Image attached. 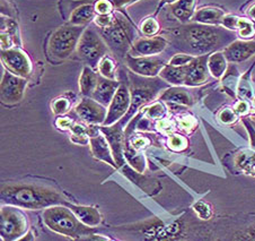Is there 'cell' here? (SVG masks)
<instances>
[{"mask_svg":"<svg viewBox=\"0 0 255 241\" xmlns=\"http://www.w3.org/2000/svg\"><path fill=\"white\" fill-rule=\"evenodd\" d=\"M207 61L208 56L205 54V56L194 58V60L189 63L184 85L198 86L207 82L208 75H209Z\"/></svg>","mask_w":255,"mask_h":241,"instance_id":"2e32d148","label":"cell"},{"mask_svg":"<svg viewBox=\"0 0 255 241\" xmlns=\"http://www.w3.org/2000/svg\"><path fill=\"white\" fill-rule=\"evenodd\" d=\"M1 61L8 71L27 78L32 73V62L26 53L19 49L1 50Z\"/></svg>","mask_w":255,"mask_h":241,"instance_id":"8fae6325","label":"cell"},{"mask_svg":"<svg viewBox=\"0 0 255 241\" xmlns=\"http://www.w3.org/2000/svg\"><path fill=\"white\" fill-rule=\"evenodd\" d=\"M227 59L223 52H215L208 57V69L215 78H220L227 69Z\"/></svg>","mask_w":255,"mask_h":241,"instance_id":"484cf974","label":"cell"},{"mask_svg":"<svg viewBox=\"0 0 255 241\" xmlns=\"http://www.w3.org/2000/svg\"><path fill=\"white\" fill-rule=\"evenodd\" d=\"M194 210L197 211L198 214L202 219H208L210 217V209L208 207V205L205 204V203H198V204L195 205Z\"/></svg>","mask_w":255,"mask_h":241,"instance_id":"b9f144b4","label":"cell"},{"mask_svg":"<svg viewBox=\"0 0 255 241\" xmlns=\"http://www.w3.org/2000/svg\"><path fill=\"white\" fill-rule=\"evenodd\" d=\"M113 18H114V15H112V14H110V15H99V16H96V17H95V24L100 28H105L113 22Z\"/></svg>","mask_w":255,"mask_h":241,"instance_id":"ab89813d","label":"cell"},{"mask_svg":"<svg viewBox=\"0 0 255 241\" xmlns=\"http://www.w3.org/2000/svg\"><path fill=\"white\" fill-rule=\"evenodd\" d=\"M176 1H178V0H160V2H159V6H158V9H157V12L159 11V9L163 6H165V5H167V3H171V5H173V3H175Z\"/></svg>","mask_w":255,"mask_h":241,"instance_id":"c3c4849f","label":"cell"},{"mask_svg":"<svg viewBox=\"0 0 255 241\" xmlns=\"http://www.w3.org/2000/svg\"><path fill=\"white\" fill-rule=\"evenodd\" d=\"M253 103H254V105H255V98H254V100H253Z\"/></svg>","mask_w":255,"mask_h":241,"instance_id":"f907efd6","label":"cell"},{"mask_svg":"<svg viewBox=\"0 0 255 241\" xmlns=\"http://www.w3.org/2000/svg\"><path fill=\"white\" fill-rule=\"evenodd\" d=\"M224 16V11L222 9H219V8L206 7L195 11L192 19L200 24L217 25L222 24Z\"/></svg>","mask_w":255,"mask_h":241,"instance_id":"cb8c5ba5","label":"cell"},{"mask_svg":"<svg viewBox=\"0 0 255 241\" xmlns=\"http://www.w3.org/2000/svg\"><path fill=\"white\" fill-rule=\"evenodd\" d=\"M126 62L133 73L144 76V77H154L156 75H159L160 70L166 66L163 59L156 56L134 57L128 54Z\"/></svg>","mask_w":255,"mask_h":241,"instance_id":"7c38bea8","label":"cell"},{"mask_svg":"<svg viewBox=\"0 0 255 241\" xmlns=\"http://www.w3.org/2000/svg\"><path fill=\"white\" fill-rule=\"evenodd\" d=\"M106 43L102 35L92 27L85 28L76 52L78 57L92 68L99 66L101 59L106 56Z\"/></svg>","mask_w":255,"mask_h":241,"instance_id":"8992f818","label":"cell"},{"mask_svg":"<svg viewBox=\"0 0 255 241\" xmlns=\"http://www.w3.org/2000/svg\"><path fill=\"white\" fill-rule=\"evenodd\" d=\"M237 164L246 173L255 176V153H241L237 158Z\"/></svg>","mask_w":255,"mask_h":241,"instance_id":"f546056e","label":"cell"},{"mask_svg":"<svg viewBox=\"0 0 255 241\" xmlns=\"http://www.w3.org/2000/svg\"><path fill=\"white\" fill-rule=\"evenodd\" d=\"M69 109H70V102L68 99L59 98L52 102V111L54 112V115L57 116L65 115V113L69 111Z\"/></svg>","mask_w":255,"mask_h":241,"instance_id":"d6a6232c","label":"cell"},{"mask_svg":"<svg viewBox=\"0 0 255 241\" xmlns=\"http://www.w3.org/2000/svg\"><path fill=\"white\" fill-rule=\"evenodd\" d=\"M70 139L72 143L78 144V145H86L87 143H89V136L87 134H82V135L72 134Z\"/></svg>","mask_w":255,"mask_h":241,"instance_id":"ee69618b","label":"cell"},{"mask_svg":"<svg viewBox=\"0 0 255 241\" xmlns=\"http://www.w3.org/2000/svg\"><path fill=\"white\" fill-rule=\"evenodd\" d=\"M99 70L102 77L108 79H116V61L109 56H105L99 62Z\"/></svg>","mask_w":255,"mask_h":241,"instance_id":"f1b7e54d","label":"cell"},{"mask_svg":"<svg viewBox=\"0 0 255 241\" xmlns=\"http://www.w3.org/2000/svg\"><path fill=\"white\" fill-rule=\"evenodd\" d=\"M173 43L176 48L192 54H207L222 46L231 39L232 34L223 28H217L206 24H191L181 28L169 31Z\"/></svg>","mask_w":255,"mask_h":241,"instance_id":"7a4b0ae2","label":"cell"},{"mask_svg":"<svg viewBox=\"0 0 255 241\" xmlns=\"http://www.w3.org/2000/svg\"><path fill=\"white\" fill-rule=\"evenodd\" d=\"M123 126L119 122L111 126H102L101 132L103 133L104 136L108 139V142L111 146L113 158L116 160V163L120 168L126 163L125 158V139H123Z\"/></svg>","mask_w":255,"mask_h":241,"instance_id":"5bb4252c","label":"cell"},{"mask_svg":"<svg viewBox=\"0 0 255 241\" xmlns=\"http://www.w3.org/2000/svg\"><path fill=\"white\" fill-rule=\"evenodd\" d=\"M194 125H195V120L192 117H186V118H184V119L181 120V126L185 129L193 128Z\"/></svg>","mask_w":255,"mask_h":241,"instance_id":"7dc6e473","label":"cell"},{"mask_svg":"<svg viewBox=\"0 0 255 241\" xmlns=\"http://www.w3.org/2000/svg\"><path fill=\"white\" fill-rule=\"evenodd\" d=\"M237 29H239V33L242 37L244 39H249V37H252L254 35V25L251 20L246 19V18H241L239 20V26H237Z\"/></svg>","mask_w":255,"mask_h":241,"instance_id":"1f68e13d","label":"cell"},{"mask_svg":"<svg viewBox=\"0 0 255 241\" xmlns=\"http://www.w3.org/2000/svg\"><path fill=\"white\" fill-rule=\"evenodd\" d=\"M96 14L99 15H110L112 14L114 7L110 0H95L94 1Z\"/></svg>","mask_w":255,"mask_h":241,"instance_id":"836d02e7","label":"cell"},{"mask_svg":"<svg viewBox=\"0 0 255 241\" xmlns=\"http://www.w3.org/2000/svg\"><path fill=\"white\" fill-rule=\"evenodd\" d=\"M244 125L246 127V129H248V132L250 134V138H251V146H252V149L255 150V130L252 126H251L250 121H248L246 119H243Z\"/></svg>","mask_w":255,"mask_h":241,"instance_id":"bcb514c9","label":"cell"},{"mask_svg":"<svg viewBox=\"0 0 255 241\" xmlns=\"http://www.w3.org/2000/svg\"><path fill=\"white\" fill-rule=\"evenodd\" d=\"M234 111H235L237 115H246L250 111V105L246 101H240L237 102L235 108H234Z\"/></svg>","mask_w":255,"mask_h":241,"instance_id":"7bdbcfd3","label":"cell"},{"mask_svg":"<svg viewBox=\"0 0 255 241\" xmlns=\"http://www.w3.org/2000/svg\"><path fill=\"white\" fill-rule=\"evenodd\" d=\"M159 99L163 101H167V102H175L183 105L192 104V100H191L189 93L180 87L168 88V90L165 91L163 94L159 96Z\"/></svg>","mask_w":255,"mask_h":241,"instance_id":"4316f807","label":"cell"},{"mask_svg":"<svg viewBox=\"0 0 255 241\" xmlns=\"http://www.w3.org/2000/svg\"><path fill=\"white\" fill-rule=\"evenodd\" d=\"M119 86H120V82H117L116 79L104 78L101 76L96 90L92 95V99L103 104L104 107H109L112 102L114 95H116Z\"/></svg>","mask_w":255,"mask_h":241,"instance_id":"d6986e66","label":"cell"},{"mask_svg":"<svg viewBox=\"0 0 255 241\" xmlns=\"http://www.w3.org/2000/svg\"><path fill=\"white\" fill-rule=\"evenodd\" d=\"M0 217V235L3 240H17L26 234L27 218L20 207L2 206Z\"/></svg>","mask_w":255,"mask_h":241,"instance_id":"ba28073f","label":"cell"},{"mask_svg":"<svg viewBox=\"0 0 255 241\" xmlns=\"http://www.w3.org/2000/svg\"><path fill=\"white\" fill-rule=\"evenodd\" d=\"M195 0H178L175 3H173L171 9L173 15L181 20V22H188L194 15Z\"/></svg>","mask_w":255,"mask_h":241,"instance_id":"d4e9b609","label":"cell"},{"mask_svg":"<svg viewBox=\"0 0 255 241\" xmlns=\"http://www.w3.org/2000/svg\"><path fill=\"white\" fill-rule=\"evenodd\" d=\"M26 79L19 76L11 74L10 71H5L0 86V98L1 102L6 105H14L23 100Z\"/></svg>","mask_w":255,"mask_h":241,"instance_id":"30bf717a","label":"cell"},{"mask_svg":"<svg viewBox=\"0 0 255 241\" xmlns=\"http://www.w3.org/2000/svg\"><path fill=\"white\" fill-rule=\"evenodd\" d=\"M131 105V91L128 87L127 83L121 82L118 91L114 95L111 104L109 105L108 115L103 126H111L117 124L129 111Z\"/></svg>","mask_w":255,"mask_h":241,"instance_id":"9c48e42d","label":"cell"},{"mask_svg":"<svg viewBox=\"0 0 255 241\" xmlns=\"http://www.w3.org/2000/svg\"><path fill=\"white\" fill-rule=\"evenodd\" d=\"M85 26H76L68 23L59 27L51 35L48 43L50 56L56 60H65L77 49Z\"/></svg>","mask_w":255,"mask_h":241,"instance_id":"5b68a950","label":"cell"},{"mask_svg":"<svg viewBox=\"0 0 255 241\" xmlns=\"http://www.w3.org/2000/svg\"><path fill=\"white\" fill-rule=\"evenodd\" d=\"M166 115V109L161 103H156L147 109V116L152 119H160Z\"/></svg>","mask_w":255,"mask_h":241,"instance_id":"e575fe53","label":"cell"},{"mask_svg":"<svg viewBox=\"0 0 255 241\" xmlns=\"http://www.w3.org/2000/svg\"><path fill=\"white\" fill-rule=\"evenodd\" d=\"M186 71H188V65L185 66H172L166 65L160 70L159 76L165 82L173 85H183L185 83Z\"/></svg>","mask_w":255,"mask_h":241,"instance_id":"603a6c76","label":"cell"},{"mask_svg":"<svg viewBox=\"0 0 255 241\" xmlns=\"http://www.w3.org/2000/svg\"><path fill=\"white\" fill-rule=\"evenodd\" d=\"M101 35L116 56L126 58L132 48L137 33L125 17L114 15L113 22L108 27L101 28Z\"/></svg>","mask_w":255,"mask_h":241,"instance_id":"277c9868","label":"cell"},{"mask_svg":"<svg viewBox=\"0 0 255 241\" xmlns=\"http://www.w3.org/2000/svg\"><path fill=\"white\" fill-rule=\"evenodd\" d=\"M239 20H240V17H237V16L227 15V16H224V18L222 20V25L226 28L237 29V26H239Z\"/></svg>","mask_w":255,"mask_h":241,"instance_id":"f35d334b","label":"cell"},{"mask_svg":"<svg viewBox=\"0 0 255 241\" xmlns=\"http://www.w3.org/2000/svg\"><path fill=\"white\" fill-rule=\"evenodd\" d=\"M43 221L50 230L71 239H87L93 234V228L84 224L65 204L45 209Z\"/></svg>","mask_w":255,"mask_h":241,"instance_id":"3957f363","label":"cell"},{"mask_svg":"<svg viewBox=\"0 0 255 241\" xmlns=\"http://www.w3.org/2000/svg\"><path fill=\"white\" fill-rule=\"evenodd\" d=\"M225 57L231 62H242L255 54V41H235L224 51Z\"/></svg>","mask_w":255,"mask_h":241,"instance_id":"e0dca14e","label":"cell"},{"mask_svg":"<svg viewBox=\"0 0 255 241\" xmlns=\"http://www.w3.org/2000/svg\"><path fill=\"white\" fill-rule=\"evenodd\" d=\"M61 194L49 186L34 183H11L1 186V203L25 210H42L63 204Z\"/></svg>","mask_w":255,"mask_h":241,"instance_id":"6da1fadb","label":"cell"},{"mask_svg":"<svg viewBox=\"0 0 255 241\" xmlns=\"http://www.w3.org/2000/svg\"><path fill=\"white\" fill-rule=\"evenodd\" d=\"M249 15L251 16V17L255 19V5H253L252 7L250 8V10H249Z\"/></svg>","mask_w":255,"mask_h":241,"instance_id":"681fc988","label":"cell"},{"mask_svg":"<svg viewBox=\"0 0 255 241\" xmlns=\"http://www.w3.org/2000/svg\"><path fill=\"white\" fill-rule=\"evenodd\" d=\"M239 94L241 98H244V99L252 98V94H253L252 88H251L250 84L244 79L241 80V84L239 86Z\"/></svg>","mask_w":255,"mask_h":241,"instance_id":"60d3db41","label":"cell"},{"mask_svg":"<svg viewBox=\"0 0 255 241\" xmlns=\"http://www.w3.org/2000/svg\"><path fill=\"white\" fill-rule=\"evenodd\" d=\"M125 158L137 172L143 173V171L146 170V159L142 154L138 153V151L134 147L125 146Z\"/></svg>","mask_w":255,"mask_h":241,"instance_id":"83f0119b","label":"cell"},{"mask_svg":"<svg viewBox=\"0 0 255 241\" xmlns=\"http://www.w3.org/2000/svg\"><path fill=\"white\" fill-rule=\"evenodd\" d=\"M166 46L167 40L163 36L146 37V39L135 40L129 54L134 57L156 56V54L163 52Z\"/></svg>","mask_w":255,"mask_h":241,"instance_id":"9a60e30c","label":"cell"},{"mask_svg":"<svg viewBox=\"0 0 255 241\" xmlns=\"http://www.w3.org/2000/svg\"><path fill=\"white\" fill-rule=\"evenodd\" d=\"M254 74H255V71H254Z\"/></svg>","mask_w":255,"mask_h":241,"instance_id":"816d5d0a","label":"cell"},{"mask_svg":"<svg viewBox=\"0 0 255 241\" xmlns=\"http://www.w3.org/2000/svg\"><path fill=\"white\" fill-rule=\"evenodd\" d=\"M186 144H188L186 139L180 135H175L168 139V146L173 151H183L186 147Z\"/></svg>","mask_w":255,"mask_h":241,"instance_id":"d590c367","label":"cell"},{"mask_svg":"<svg viewBox=\"0 0 255 241\" xmlns=\"http://www.w3.org/2000/svg\"><path fill=\"white\" fill-rule=\"evenodd\" d=\"M75 111L83 121L89 125L104 124L108 115V110L103 104H101L92 98H85L80 101L75 108Z\"/></svg>","mask_w":255,"mask_h":241,"instance_id":"4fadbf2b","label":"cell"},{"mask_svg":"<svg viewBox=\"0 0 255 241\" xmlns=\"http://www.w3.org/2000/svg\"><path fill=\"white\" fill-rule=\"evenodd\" d=\"M63 204L69 207L72 212L76 214V217H77L84 224H86L87 227L96 228L102 223V220L103 219H102L101 213L97 211V209H95V207L75 205L68 202H65Z\"/></svg>","mask_w":255,"mask_h":241,"instance_id":"44dd1931","label":"cell"},{"mask_svg":"<svg viewBox=\"0 0 255 241\" xmlns=\"http://www.w3.org/2000/svg\"><path fill=\"white\" fill-rule=\"evenodd\" d=\"M56 124L61 129H70L72 125H74V121L69 119V118H59Z\"/></svg>","mask_w":255,"mask_h":241,"instance_id":"f6af8a7d","label":"cell"},{"mask_svg":"<svg viewBox=\"0 0 255 241\" xmlns=\"http://www.w3.org/2000/svg\"><path fill=\"white\" fill-rule=\"evenodd\" d=\"M219 119L222 122L226 125H231L233 122H235L237 117H236V112L234 110L231 109H224L219 115Z\"/></svg>","mask_w":255,"mask_h":241,"instance_id":"74e56055","label":"cell"},{"mask_svg":"<svg viewBox=\"0 0 255 241\" xmlns=\"http://www.w3.org/2000/svg\"><path fill=\"white\" fill-rule=\"evenodd\" d=\"M194 60V57L191 56V54H176V56H174L171 60H169L168 65H172V66H185V65H189L191 61Z\"/></svg>","mask_w":255,"mask_h":241,"instance_id":"8d00e7d4","label":"cell"},{"mask_svg":"<svg viewBox=\"0 0 255 241\" xmlns=\"http://www.w3.org/2000/svg\"><path fill=\"white\" fill-rule=\"evenodd\" d=\"M159 28H160L159 24L154 17H147L141 23V26H140L142 34L146 35L147 37L155 36L157 33H158Z\"/></svg>","mask_w":255,"mask_h":241,"instance_id":"4dcf8cb0","label":"cell"},{"mask_svg":"<svg viewBox=\"0 0 255 241\" xmlns=\"http://www.w3.org/2000/svg\"><path fill=\"white\" fill-rule=\"evenodd\" d=\"M166 87V85L159 79H152V80H144L139 79L137 83H133L132 90H131V105L129 111L127 115L122 118L121 120L118 122L121 126H125L128 121L131 119L137 110L141 108L142 105L147 104L148 102L154 100L158 92L163 88Z\"/></svg>","mask_w":255,"mask_h":241,"instance_id":"52a82bcc","label":"cell"},{"mask_svg":"<svg viewBox=\"0 0 255 241\" xmlns=\"http://www.w3.org/2000/svg\"><path fill=\"white\" fill-rule=\"evenodd\" d=\"M89 145H91V150L93 156L95 159L102 161L112 166L113 168H119L118 164L116 163V160L113 158V153L111 150V146L108 142V139L102 134H99L97 136L89 138Z\"/></svg>","mask_w":255,"mask_h":241,"instance_id":"ac0fdd59","label":"cell"},{"mask_svg":"<svg viewBox=\"0 0 255 241\" xmlns=\"http://www.w3.org/2000/svg\"><path fill=\"white\" fill-rule=\"evenodd\" d=\"M95 6L92 0H84V1L77 2V7L72 10L69 23L76 26H86L95 18Z\"/></svg>","mask_w":255,"mask_h":241,"instance_id":"ffe728a7","label":"cell"},{"mask_svg":"<svg viewBox=\"0 0 255 241\" xmlns=\"http://www.w3.org/2000/svg\"><path fill=\"white\" fill-rule=\"evenodd\" d=\"M100 76L97 75L92 67L85 66L79 78V88L80 93L84 96L92 98L93 93L96 90L97 84H99Z\"/></svg>","mask_w":255,"mask_h":241,"instance_id":"7402d4cb","label":"cell"}]
</instances>
